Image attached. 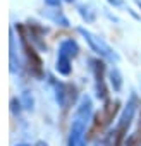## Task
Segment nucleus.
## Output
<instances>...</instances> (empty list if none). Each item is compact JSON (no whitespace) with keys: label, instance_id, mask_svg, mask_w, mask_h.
<instances>
[{"label":"nucleus","instance_id":"7ed1b4c3","mask_svg":"<svg viewBox=\"0 0 141 146\" xmlns=\"http://www.w3.org/2000/svg\"><path fill=\"white\" fill-rule=\"evenodd\" d=\"M45 2H47V4H50V5H59L60 0H45Z\"/></svg>","mask_w":141,"mask_h":146},{"label":"nucleus","instance_id":"20e7f679","mask_svg":"<svg viewBox=\"0 0 141 146\" xmlns=\"http://www.w3.org/2000/svg\"><path fill=\"white\" fill-rule=\"evenodd\" d=\"M69 2H72V0H69Z\"/></svg>","mask_w":141,"mask_h":146},{"label":"nucleus","instance_id":"39448f33","mask_svg":"<svg viewBox=\"0 0 141 146\" xmlns=\"http://www.w3.org/2000/svg\"><path fill=\"white\" fill-rule=\"evenodd\" d=\"M110 2H114V0H110Z\"/></svg>","mask_w":141,"mask_h":146},{"label":"nucleus","instance_id":"f257e3e1","mask_svg":"<svg viewBox=\"0 0 141 146\" xmlns=\"http://www.w3.org/2000/svg\"><path fill=\"white\" fill-rule=\"evenodd\" d=\"M81 31V35L88 40V43L91 45V48L93 50H96L98 53H102V55H105V57H112V53H110V48L100 40V38H96L95 35H91V33H88V31H84V29H79Z\"/></svg>","mask_w":141,"mask_h":146},{"label":"nucleus","instance_id":"f03ea898","mask_svg":"<svg viewBox=\"0 0 141 146\" xmlns=\"http://www.w3.org/2000/svg\"><path fill=\"white\" fill-rule=\"evenodd\" d=\"M76 52H78V45L74 41H70V40H67V41H64L60 45V55H65V57L70 58V57L76 55Z\"/></svg>","mask_w":141,"mask_h":146}]
</instances>
